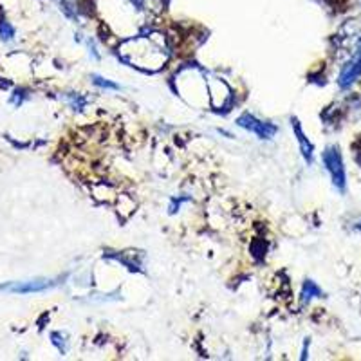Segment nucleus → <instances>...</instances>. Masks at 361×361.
Here are the masks:
<instances>
[{
  "label": "nucleus",
  "mask_w": 361,
  "mask_h": 361,
  "mask_svg": "<svg viewBox=\"0 0 361 361\" xmlns=\"http://www.w3.org/2000/svg\"><path fill=\"white\" fill-rule=\"evenodd\" d=\"M324 164L325 169L329 170L331 177H333V183L340 192L345 190V169L343 161H341V154L338 150V147H329L324 152Z\"/></svg>",
  "instance_id": "nucleus-1"
},
{
  "label": "nucleus",
  "mask_w": 361,
  "mask_h": 361,
  "mask_svg": "<svg viewBox=\"0 0 361 361\" xmlns=\"http://www.w3.org/2000/svg\"><path fill=\"white\" fill-rule=\"evenodd\" d=\"M53 283L47 282V280H35V282H27V283H18V286H13V288H6L11 289V291L17 293H33V291H44V289H49Z\"/></svg>",
  "instance_id": "nucleus-4"
},
{
  "label": "nucleus",
  "mask_w": 361,
  "mask_h": 361,
  "mask_svg": "<svg viewBox=\"0 0 361 361\" xmlns=\"http://www.w3.org/2000/svg\"><path fill=\"white\" fill-rule=\"evenodd\" d=\"M2 33L6 35V40H8V38H11L13 37V29L11 27H8V24H2Z\"/></svg>",
  "instance_id": "nucleus-8"
},
{
  "label": "nucleus",
  "mask_w": 361,
  "mask_h": 361,
  "mask_svg": "<svg viewBox=\"0 0 361 361\" xmlns=\"http://www.w3.org/2000/svg\"><path fill=\"white\" fill-rule=\"evenodd\" d=\"M238 127L246 128V130L255 132V134L259 135L260 140H271L273 135L276 134V127L271 123H264L260 119H257L255 116L251 114H243L240 118L237 119Z\"/></svg>",
  "instance_id": "nucleus-2"
},
{
  "label": "nucleus",
  "mask_w": 361,
  "mask_h": 361,
  "mask_svg": "<svg viewBox=\"0 0 361 361\" xmlns=\"http://www.w3.org/2000/svg\"><path fill=\"white\" fill-rule=\"evenodd\" d=\"M360 76H361V40L357 42L356 54L353 56V60H349V62L343 66V69H341L338 83H340V87L347 89V87L353 85Z\"/></svg>",
  "instance_id": "nucleus-3"
},
{
  "label": "nucleus",
  "mask_w": 361,
  "mask_h": 361,
  "mask_svg": "<svg viewBox=\"0 0 361 361\" xmlns=\"http://www.w3.org/2000/svg\"><path fill=\"white\" fill-rule=\"evenodd\" d=\"M94 83L99 87H107V89H118V85H114V83L111 82H105V80L99 78V76H94Z\"/></svg>",
  "instance_id": "nucleus-7"
},
{
  "label": "nucleus",
  "mask_w": 361,
  "mask_h": 361,
  "mask_svg": "<svg viewBox=\"0 0 361 361\" xmlns=\"http://www.w3.org/2000/svg\"><path fill=\"white\" fill-rule=\"evenodd\" d=\"M312 295L320 296L322 291H320V289H318V288H316V283H314V282H311V280H309V282L304 286V293H302V300H304V302H309V300L312 298Z\"/></svg>",
  "instance_id": "nucleus-6"
},
{
  "label": "nucleus",
  "mask_w": 361,
  "mask_h": 361,
  "mask_svg": "<svg viewBox=\"0 0 361 361\" xmlns=\"http://www.w3.org/2000/svg\"><path fill=\"white\" fill-rule=\"evenodd\" d=\"M295 132H296V137H298L300 148H302V154H304L305 161H307V163H312V145L305 140L304 132H302V128L298 127V123L295 125Z\"/></svg>",
  "instance_id": "nucleus-5"
}]
</instances>
